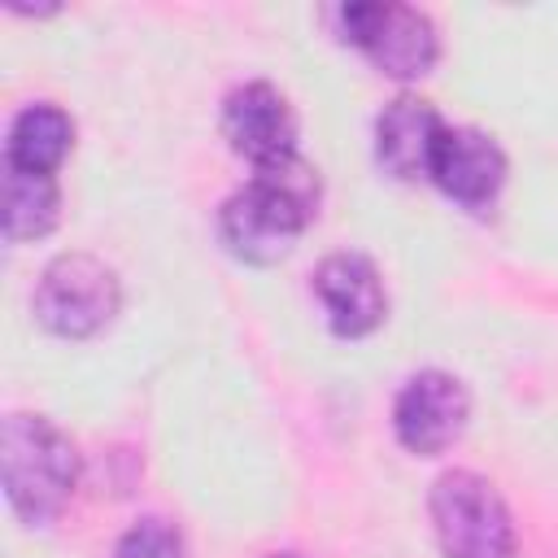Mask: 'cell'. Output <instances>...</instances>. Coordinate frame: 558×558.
I'll use <instances>...</instances> for the list:
<instances>
[{"instance_id": "1", "label": "cell", "mask_w": 558, "mask_h": 558, "mask_svg": "<svg viewBox=\"0 0 558 558\" xmlns=\"http://www.w3.org/2000/svg\"><path fill=\"white\" fill-rule=\"evenodd\" d=\"M318 196H323L318 170L301 153L257 166L253 179L235 196H227L218 214L222 244L240 262H253V266L283 262L305 235V227L314 222Z\"/></svg>"}, {"instance_id": "2", "label": "cell", "mask_w": 558, "mask_h": 558, "mask_svg": "<svg viewBox=\"0 0 558 558\" xmlns=\"http://www.w3.org/2000/svg\"><path fill=\"white\" fill-rule=\"evenodd\" d=\"M0 480L22 523H52L78 484L74 440L44 414H9L0 432Z\"/></svg>"}, {"instance_id": "3", "label": "cell", "mask_w": 558, "mask_h": 558, "mask_svg": "<svg viewBox=\"0 0 558 558\" xmlns=\"http://www.w3.org/2000/svg\"><path fill=\"white\" fill-rule=\"evenodd\" d=\"M445 558H514V519L475 471H445L427 497Z\"/></svg>"}, {"instance_id": "4", "label": "cell", "mask_w": 558, "mask_h": 558, "mask_svg": "<svg viewBox=\"0 0 558 558\" xmlns=\"http://www.w3.org/2000/svg\"><path fill=\"white\" fill-rule=\"evenodd\" d=\"M122 305V283L113 266L92 253H61L44 266L35 283V318L65 340L96 336Z\"/></svg>"}, {"instance_id": "5", "label": "cell", "mask_w": 558, "mask_h": 558, "mask_svg": "<svg viewBox=\"0 0 558 558\" xmlns=\"http://www.w3.org/2000/svg\"><path fill=\"white\" fill-rule=\"evenodd\" d=\"M340 31L353 48L371 57V65L392 78H418L440 57L436 26L414 4H344Z\"/></svg>"}, {"instance_id": "6", "label": "cell", "mask_w": 558, "mask_h": 558, "mask_svg": "<svg viewBox=\"0 0 558 558\" xmlns=\"http://www.w3.org/2000/svg\"><path fill=\"white\" fill-rule=\"evenodd\" d=\"M466 414H471V397H466L458 375H449V371H418L397 392L392 427H397V440L410 453L427 458V453L449 449L462 436Z\"/></svg>"}, {"instance_id": "7", "label": "cell", "mask_w": 558, "mask_h": 558, "mask_svg": "<svg viewBox=\"0 0 558 558\" xmlns=\"http://www.w3.org/2000/svg\"><path fill=\"white\" fill-rule=\"evenodd\" d=\"M222 131L240 157L270 166L296 153V118L270 83H244L222 100Z\"/></svg>"}, {"instance_id": "8", "label": "cell", "mask_w": 558, "mask_h": 558, "mask_svg": "<svg viewBox=\"0 0 558 558\" xmlns=\"http://www.w3.org/2000/svg\"><path fill=\"white\" fill-rule=\"evenodd\" d=\"M314 292L323 301V314L336 336H371L384 323L388 296L379 283V270L362 253H331L314 270Z\"/></svg>"}, {"instance_id": "9", "label": "cell", "mask_w": 558, "mask_h": 558, "mask_svg": "<svg viewBox=\"0 0 558 558\" xmlns=\"http://www.w3.org/2000/svg\"><path fill=\"white\" fill-rule=\"evenodd\" d=\"M432 179L458 205L484 209V205L497 201V192L506 183V153L497 148V140H488L475 126H449L440 135V148H436V161H432Z\"/></svg>"}, {"instance_id": "10", "label": "cell", "mask_w": 558, "mask_h": 558, "mask_svg": "<svg viewBox=\"0 0 558 558\" xmlns=\"http://www.w3.org/2000/svg\"><path fill=\"white\" fill-rule=\"evenodd\" d=\"M449 126L423 96H397L375 118V157L392 179H432L440 135Z\"/></svg>"}, {"instance_id": "11", "label": "cell", "mask_w": 558, "mask_h": 558, "mask_svg": "<svg viewBox=\"0 0 558 558\" xmlns=\"http://www.w3.org/2000/svg\"><path fill=\"white\" fill-rule=\"evenodd\" d=\"M70 144H74V122H70L65 109H57V105H26L13 118V126H9L4 166L52 174L65 161Z\"/></svg>"}, {"instance_id": "12", "label": "cell", "mask_w": 558, "mask_h": 558, "mask_svg": "<svg viewBox=\"0 0 558 558\" xmlns=\"http://www.w3.org/2000/svg\"><path fill=\"white\" fill-rule=\"evenodd\" d=\"M57 218H61L57 179L4 166V240L9 244L39 240V235H48L57 227Z\"/></svg>"}, {"instance_id": "13", "label": "cell", "mask_w": 558, "mask_h": 558, "mask_svg": "<svg viewBox=\"0 0 558 558\" xmlns=\"http://www.w3.org/2000/svg\"><path fill=\"white\" fill-rule=\"evenodd\" d=\"M113 558H183V536L166 519H140L118 541Z\"/></svg>"}, {"instance_id": "14", "label": "cell", "mask_w": 558, "mask_h": 558, "mask_svg": "<svg viewBox=\"0 0 558 558\" xmlns=\"http://www.w3.org/2000/svg\"><path fill=\"white\" fill-rule=\"evenodd\" d=\"M275 558H301V554H275Z\"/></svg>"}]
</instances>
